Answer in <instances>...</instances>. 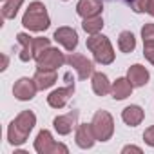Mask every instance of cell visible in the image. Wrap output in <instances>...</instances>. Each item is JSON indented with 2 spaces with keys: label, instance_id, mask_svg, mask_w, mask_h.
<instances>
[{
  "label": "cell",
  "instance_id": "cell-1",
  "mask_svg": "<svg viewBox=\"0 0 154 154\" xmlns=\"http://www.w3.org/2000/svg\"><path fill=\"white\" fill-rule=\"evenodd\" d=\"M36 125V116L33 111H22L8 127V141L13 147L24 145L29 138V132Z\"/></svg>",
  "mask_w": 154,
  "mask_h": 154
},
{
  "label": "cell",
  "instance_id": "cell-2",
  "mask_svg": "<svg viewBox=\"0 0 154 154\" xmlns=\"http://www.w3.org/2000/svg\"><path fill=\"white\" fill-rule=\"evenodd\" d=\"M22 26L29 31H35V33H42L45 31L49 26H51V18H49V13L45 9V6L42 2H31L22 17Z\"/></svg>",
  "mask_w": 154,
  "mask_h": 154
},
{
  "label": "cell",
  "instance_id": "cell-3",
  "mask_svg": "<svg viewBox=\"0 0 154 154\" xmlns=\"http://www.w3.org/2000/svg\"><path fill=\"white\" fill-rule=\"evenodd\" d=\"M87 49L93 53L94 60L102 65H109L114 62V49L111 40L103 35H91L87 38Z\"/></svg>",
  "mask_w": 154,
  "mask_h": 154
},
{
  "label": "cell",
  "instance_id": "cell-4",
  "mask_svg": "<svg viewBox=\"0 0 154 154\" xmlns=\"http://www.w3.org/2000/svg\"><path fill=\"white\" fill-rule=\"evenodd\" d=\"M93 131L98 141H109L114 134V120L107 111H96L93 116Z\"/></svg>",
  "mask_w": 154,
  "mask_h": 154
},
{
  "label": "cell",
  "instance_id": "cell-5",
  "mask_svg": "<svg viewBox=\"0 0 154 154\" xmlns=\"http://www.w3.org/2000/svg\"><path fill=\"white\" fill-rule=\"evenodd\" d=\"M35 150L38 154H67L69 149L63 145V143H58L53 140V134L47 131V129H42L38 134H36V140H35Z\"/></svg>",
  "mask_w": 154,
  "mask_h": 154
},
{
  "label": "cell",
  "instance_id": "cell-6",
  "mask_svg": "<svg viewBox=\"0 0 154 154\" xmlns=\"http://www.w3.org/2000/svg\"><path fill=\"white\" fill-rule=\"evenodd\" d=\"M35 60H36V67L38 69H53V71H56L58 67H62L67 62V58L63 56V53L60 49H56V47L44 49Z\"/></svg>",
  "mask_w": 154,
  "mask_h": 154
},
{
  "label": "cell",
  "instance_id": "cell-7",
  "mask_svg": "<svg viewBox=\"0 0 154 154\" xmlns=\"http://www.w3.org/2000/svg\"><path fill=\"white\" fill-rule=\"evenodd\" d=\"M67 63L78 72V78L80 80H87L89 76H93L94 72V65L89 58H85L84 54H78V53H71L67 56Z\"/></svg>",
  "mask_w": 154,
  "mask_h": 154
},
{
  "label": "cell",
  "instance_id": "cell-8",
  "mask_svg": "<svg viewBox=\"0 0 154 154\" xmlns=\"http://www.w3.org/2000/svg\"><path fill=\"white\" fill-rule=\"evenodd\" d=\"M36 91H38V87H36L35 78H27V76L17 80L15 85H13V94H15V98L20 100V102H29V100H33L35 94H36Z\"/></svg>",
  "mask_w": 154,
  "mask_h": 154
},
{
  "label": "cell",
  "instance_id": "cell-9",
  "mask_svg": "<svg viewBox=\"0 0 154 154\" xmlns=\"http://www.w3.org/2000/svg\"><path fill=\"white\" fill-rule=\"evenodd\" d=\"M63 49H67V51H74L76 49V45H78V35H76V31L72 29V27H67V26H63V27H58L56 31H54V36H53Z\"/></svg>",
  "mask_w": 154,
  "mask_h": 154
},
{
  "label": "cell",
  "instance_id": "cell-10",
  "mask_svg": "<svg viewBox=\"0 0 154 154\" xmlns=\"http://www.w3.org/2000/svg\"><path fill=\"white\" fill-rule=\"evenodd\" d=\"M76 120H78V111H71L67 114H60L53 120V127L60 136H67L69 132H72V129L76 127Z\"/></svg>",
  "mask_w": 154,
  "mask_h": 154
},
{
  "label": "cell",
  "instance_id": "cell-11",
  "mask_svg": "<svg viewBox=\"0 0 154 154\" xmlns=\"http://www.w3.org/2000/svg\"><path fill=\"white\" fill-rule=\"evenodd\" d=\"M74 93V84H69L67 87H60V89H54L49 96H47V103L53 107V109H63L69 102V98L72 96Z\"/></svg>",
  "mask_w": 154,
  "mask_h": 154
},
{
  "label": "cell",
  "instance_id": "cell-12",
  "mask_svg": "<svg viewBox=\"0 0 154 154\" xmlns=\"http://www.w3.org/2000/svg\"><path fill=\"white\" fill-rule=\"evenodd\" d=\"M74 140H76V145H78L80 149H91L94 145V141H98L91 123H80L78 127H76Z\"/></svg>",
  "mask_w": 154,
  "mask_h": 154
},
{
  "label": "cell",
  "instance_id": "cell-13",
  "mask_svg": "<svg viewBox=\"0 0 154 154\" xmlns=\"http://www.w3.org/2000/svg\"><path fill=\"white\" fill-rule=\"evenodd\" d=\"M127 78H129V82L132 84V87H143V85L149 84L150 74H149V71H147L141 63H134V65H131L129 71H127Z\"/></svg>",
  "mask_w": 154,
  "mask_h": 154
},
{
  "label": "cell",
  "instance_id": "cell-14",
  "mask_svg": "<svg viewBox=\"0 0 154 154\" xmlns=\"http://www.w3.org/2000/svg\"><path fill=\"white\" fill-rule=\"evenodd\" d=\"M102 9H103L102 0H78V4H76V13L82 18L96 17L102 13Z\"/></svg>",
  "mask_w": 154,
  "mask_h": 154
},
{
  "label": "cell",
  "instance_id": "cell-15",
  "mask_svg": "<svg viewBox=\"0 0 154 154\" xmlns=\"http://www.w3.org/2000/svg\"><path fill=\"white\" fill-rule=\"evenodd\" d=\"M33 78L36 82V87L40 91H45V89H49L56 84L58 76H56V71H53V69H36Z\"/></svg>",
  "mask_w": 154,
  "mask_h": 154
},
{
  "label": "cell",
  "instance_id": "cell-16",
  "mask_svg": "<svg viewBox=\"0 0 154 154\" xmlns=\"http://www.w3.org/2000/svg\"><path fill=\"white\" fill-rule=\"evenodd\" d=\"M143 118H145V112H143V109H141L140 105H129V107H125V109L122 111V120H123L129 127L140 125V123L143 122Z\"/></svg>",
  "mask_w": 154,
  "mask_h": 154
},
{
  "label": "cell",
  "instance_id": "cell-17",
  "mask_svg": "<svg viewBox=\"0 0 154 154\" xmlns=\"http://www.w3.org/2000/svg\"><path fill=\"white\" fill-rule=\"evenodd\" d=\"M132 84L129 82V78H118L112 85H111V94L114 100H125L131 96L132 93Z\"/></svg>",
  "mask_w": 154,
  "mask_h": 154
},
{
  "label": "cell",
  "instance_id": "cell-18",
  "mask_svg": "<svg viewBox=\"0 0 154 154\" xmlns=\"http://www.w3.org/2000/svg\"><path fill=\"white\" fill-rule=\"evenodd\" d=\"M91 84H93L94 94H98V96H105L111 93V82L107 78V74H103V72H93Z\"/></svg>",
  "mask_w": 154,
  "mask_h": 154
},
{
  "label": "cell",
  "instance_id": "cell-19",
  "mask_svg": "<svg viewBox=\"0 0 154 154\" xmlns=\"http://www.w3.org/2000/svg\"><path fill=\"white\" fill-rule=\"evenodd\" d=\"M17 40H18V44L22 45L20 60H22V62H29V60L33 58V36H29L27 33H18V35H17Z\"/></svg>",
  "mask_w": 154,
  "mask_h": 154
},
{
  "label": "cell",
  "instance_id": "cell-20",
  "mask_svg": "<svg viewBox=\"0 0 154 154\" xmlns=\"http://www.w3.org/2000/svg\"><path fill=\"white\" fill-rule=\"evenodd\" d=\"M118 49L122 53H132L136 49V38L131 31H122L118 36Z\"/></svg>",
  "mask_w": 154,
  "mask_h": 154
},
{
  "label": "cell",
  "instance_id": "cell-21",
  "mask_svg": "<svg viewBox=\"0 0 154 154\" xmlns=\"http://www.w3.org/2000/svg\"><path fill=\"white\" fill-rule=\"evenodd\" d=\"M82 27H84V31H85L87 35H98V33L102 31V27H103V18H102L100 15L84 18Z\"/></svg>",
  "mask_w": 154,
  "mask_h": 154
},
{
  "label": "cell",
  "instance_id": "cell-22",
  "mask_svg": "<svg viewBox=\"0 0 154 154\" xmlns=\"http://www.w3.org/2000/svg\"><path fill=\"white\" fill-rule=\"evenodd\" d=\"M22 4H24V0H4V4H2V17L8 18V20L15 18L18 9L22 8Z\"/></svg>",
  "mask_w": 154,
  "mask_h": 154
},
{
  "label": "cell",
  "instance_id": "cell-23",
  "mask_svg": "<svg viewBox=\"0 0 154 154\" xmlns=\"http://www.w3.org/2000/svg\"><path fill=\"white\" fill-rule=\"evenodd\" d=\"M51 47V42L49 38H44V36H38V38H33V58H36L44 49Z\"/></svg>",
  "mask_w": 154,
  "mask_h": 154
},
{
  "label": "cell",
  "instance_id": "cell-24",
  "mask_svg": "<svg viewBox=\"0 0 154 154\" xmlns=\"http://www.w3.org/2000/svg\"><path fill=\"white\" fill-rule=\"evenodd\" d=\"M141 38L143 42H154V24H145L141 27Z\"/></svg>",
  "mask_w": 154,
  "mask_h": 154
},
{
  "label": "cell",
  "instance_id": "cell-25",
  "mask_svg": "<svg viewBox=\"0 0 154 154\" xmlns=\"http://www.w3.org/2000/svg\"><path fill=\"white\" fill-rule=\"evenodd\" d=\"M143 56L154 65V42H143Z\"/></svg>",
  "mask_w": 154,
  "mask_h": 154
},
{
  "label": "cell",
  "instance_id": "cell-26",
  "mask_svg": "<svg viewBox=\"0 0 154 154\" xmlns=\"http://www.w3.org/2000/svg\"><path fill=\"white\" fill-rule=\"evenodd\" d=\"M149 2H150V0H132L131 6H132V9L136 13H145L149 9Z\"/></svg>",
  "mask_w": 154,
  "mask_h": 154
},
{
  "label": "cell",
  "instance_id": "cell-27",
  "mask_svg": "<svg viewBox=\"0 0 154 154\" xmlns=\"http://www.w3.org/2000/svg\"><path fill=\"white\" fill-rule=\"evenodd\" d=\"M143 141H145L149 147H154V125H150L149 129H145V132H143Z\"/></svg>",
  "mask_w": 154,
  "mask_h": 154
},
{
  "label": "cell",
  "instance_id": "cell-28",
  "mask_svg": "<svg viewBox=\"0 0 154 154\" xmlns=\"http://www.w3.org/2000/svg\"><path fill=\"white\" fill-rule=\"evenodd\" d=\"M122 152L123 154H127V152H138V154H141V149L140 147H134V145H127V147H123Z\"/></svg>",
  "mask_w": 154,
  "mask_h": 154
},
{
  "label": "cell",
  "instance_id": "cell-29",
  "mask_svg": "<svg viewBox=\"0 0 154 154\" xmlns=\"http://www.w3.org/2000/svg\"><path fill=\"white\" fill-rule=\"evenodd\" d=\"M147 13H149L150 17H154V0H150V2H149V9H147Z\"/></svg>",
  "mask_w": 154,
  "mask_h": 154
},
{
  "label": "cell",
  "instance_id": "cell-30",
  "mask_svg": "<svg viewBox=\"0 0 154 154\" xmlns=\"http://www.w3.org/2000/svg\"><path fill=\"white\" fill-rule=\"evenodd\" d=\"M2 58H4V65L0 67V69H2V71H6V67H8V62H9V60H8V56H6V54H4Z\"/></svg>",
  "mask_w": 154,
  "mask_h": 154
},
{
  "label": "cell",
  "instance_id": "cell-31",
  "mask_svg": "<svg viewBox=\"0 0 154 154\" xmlns=\"http://www.w3.org/2000/svg\"><path fill=\"white\" fill-rule=\"evenodd\" d=\"M125 2H129V4H131V2H132V0H125Z\"/></svg>",
  "mask_w": 154,
  "mask_h": 154
},
{
  "label": "cell",
  "instance_id": "cell-32",
  "mask_svg": "<svg viewBox=\"0 0 154 154\" xmlns=\"http://www.w3.org/2000/svg\"><path fill=\"white\" fill-rule=\"evenodd\" d=\"M63 2H65V0H63Z\"/></svg>",
  "mask_w": 154,
  "mask_h": 154
}]
</instances>
